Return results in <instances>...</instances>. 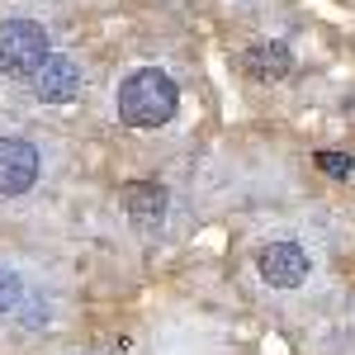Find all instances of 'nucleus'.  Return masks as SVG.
Listing matches in <instances>:
<instances>
[{
    "instance_id": "nucleus-1",
    "label": "nucleus",
    "mask_w": 355,
    "mask_h": 355,
    "mask_svg": "<svg viewBox=\"0 0 355 355\" xmlns=\"http://www.w3.org/2000/svg\"><path fill=\"white\" fill-rule=\"evenodd\" d=\"M175 105H180V95H175V85L166 71H137L123 81L119 90V119L123 123H133V128H162L175 119Z\"/></svg>"
},
{
    "instance_id": "nucleus-2",
    "label": "nucleus",
    "mask_w": 355,
    "mask_h": 355,
    "mask_svg": "<svg viewBox=\"0 0 355 355\" xmlns=\"http://www.w3.org/2000/svg\"><path fill=\"white\" fill-rule=\"evenodd\" d=\"M48 33L33 19H5L0 24V71L5 76H33L48 62Z\"/></svg>"
},
{
    "instance_id": "nucleus-3",
    "label": "nucleus",
    "mask_w": 355,
    "mask_h": 355,
    "mask_svg": "<svg viewBox=\"0 0 355 355\" xmlns=\"http://www.w3.org/2000/svg\"><path fill=\"white\" fill-rule=\"evenodd\" d=\"M38 180V152L24 137H0V194H24Z\"/></svg>"
},
{
    "instance_id": "nucleus-4",
    "label": "nucleus",
    "mask_w": 355,
    "mask_h": 355,
    "mask_svg": "<svg viewBox=\"0 0 355 355\" xmlns=\"http://www.w3.org/2000/svg\"><path fill=\"white\" fill-rule=\"evenodd\" d=\"M28 81H33V95H38L43 105H67V100H76V90H81V67H76L71 57H48Z\"/></svg>"
},
{
    "instance_id": "nucleus-5",
    "label": "nucleus",
    "mask_w": 355,
    "mask_h": 355,
    "mask_svg": "<svg viewBox=\"0 0 355 355\" xmlns=\"http://www.w3.org/2000/svg\"><path fill=\"white\" fill-rule=\"evenodd\" d=\"M261 275H266V284H275V289H294V284H303V275H308V256L294 242H275V246L261 251Z\"/></svg>"
},
{
    "instance_id": "nucleus-6",
    "label": "nucleus",
    "mask_w": 355,
    "mask_h": 355,
    "mask_svg": "<svg viewBox=\"0 0 355 355\" xmlns=\"http://www.w3.org/2000/svg\"><path fill=\"white\" fill-rule=\"evenodd\" d=\"M289 67H294V57H289L284 43H256L246 53V71L256 81H279V76H289Z\"/></svg>"
},
{
    "instance_id": "nucleus-7",
    "label": "nucleus",
    "mask_w": 355,
    "mask_h": 355,
    "mask_svg": "<svg viewBox=\"0 0 355 355\" xmlns=\"http://www.w3.org/2000/svg\"><path fill=\"white\" fill-rule=\"evenodd\" d=\"M123 204H128V214L137 223H157L166 214V190L162 185H147V180H133L128 190H123Z\"/></svg>"
},
{
    "instance_id": "nucleus-8",
    "label": "nucleus",
    "mask_w": 355,
    "mask_h": 355,
    "mask_svg": "<svg viewBox=\"0 0 355 355\" xmlns=\"http://www.w3.org/2000/svg\"><path fill=\"white\" fill-rule=\"evenodd\" d=\"M19 294H24V284H19V275L0 270V318H5V313H15V308H19Z\"/></svg>"
},
{
    "instance_id": "nucleus-9",
    "label": "nucleus",
    "mask_w": 355,
    "mask_h": 355,
    "mask_svg": "<svg viewBox=\"0 0 355 355\" xmlns=\"http://www.w3.org/2000/svg\"><path fill=\"white\" fill-rule=\"evenodd\" d=\"M313 162L322 166L327 175H351V171H355V162H351V157H346V152H318Z\"/></svg>"
}]
</instances>
